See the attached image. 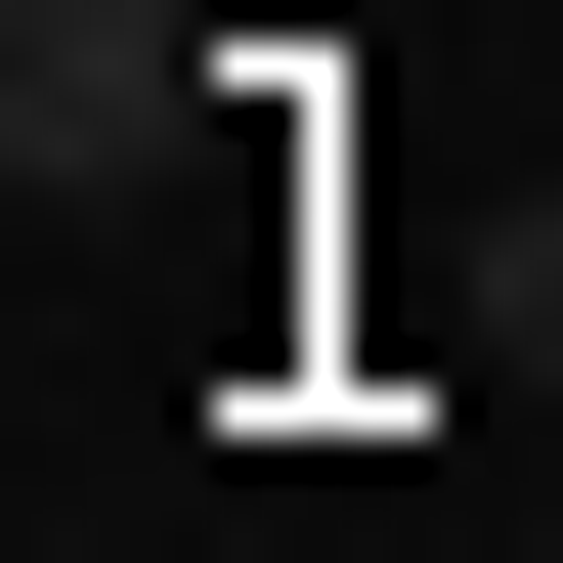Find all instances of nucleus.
<instances>
[{
  "mask_svg": "<svg viewBox=\"0 0 563 563\" xmlns=\"http://www.w3.org/2000/svg\"><path fill=\"white\" fill-rule=\"evenodd\" d=\"M131 131H174V0H0V174L87 217V174H131Z\"/></svg>",
  "mask_w": 563,
  "mask_h": 563,
  "instance_id": "f257e3e1",
  "label": "nucleus"
}]
</instances>
